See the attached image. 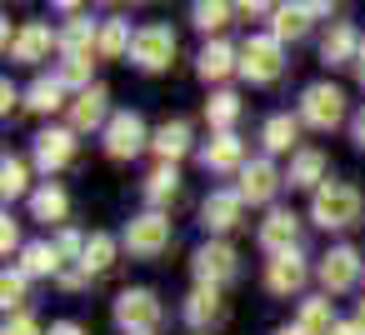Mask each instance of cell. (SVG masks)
<instances>
[{"mask_svg": "<svg viewBox=\"0 0 365 335\" xmlns=\"http://www.w3.org/2000/svg\"><path fill=\"white\" fill-rule=\"evenodd\" d=\"M310 220L325 225V230L355 225V220H360V190L345 185V180H325V185L315 190V200H310Z\"/></svg>", "mask_w": 365, "mask_h": 335, "instance_id": "cell-1", "label": "cell"}, {"mask_svg": "<svg viewBox=\"0 0 365 335\" xmlns=\"http://www.w3.org/2000/svg\"><path fill=\"white\" fill-rule=\"evenodd\" d=\"M280 71H285V46L275 36H250L240 46V76L245 81L270 86V81H280Z\"/></svg>", "mask_w": 365, "mask_h": 335, "instance_id": "cell-2", "label": "cell"}, {"mask_svg": "<svg viewBox=\"0 0 365 335\" xmlns=\"http://www.w3.org/2000/svg\"><path fill=\"white\" fill-rule=\"evenodd\" d=\"M160 315H165V310H160L155 290H145V285L120 290V300H115V325H120L125 335H155Z\"/></svg>", "mask_w": 365, "mask_h": 335, "instance_id": "cell-3", "label": "cell"}, {"mask_svg": "<svg viewBox=\"0 0 365 335\" xmlns=\"http://www.w3.org/2000/svg\"><path fill=\"white\" fill-rule=\"evenodd\" d=\"M300 120L315 125V130H335V125L345 120V96H340V86H330V81L310 86V91L300 96Z\"/></svg>", "mask_w": 365, "mask_h": 335, "instance_id": "cell-4", "label": "cell"}, {"mask_svg": "<svg viewBox=\"0 0 365 335\" xmlns=\"http://www.w3.org/2000/svg\"><path fill=\"white\" fill-rule=\"evenodd\" d=\"M165 245H170V220H165L160 210H145V215H135V220L125 225V250H130L135 260H155Z\"/></svg>", "mask_w": 365, "mask_h": 335, "instance_id": "cell-5", "label": "cell"}, {"mask_svg": "<svg viewBox=\"0 0 365 335\" xmlns=\"http://www.w3.org/2000/svg\"><path fill=\"white\" fill-rule=\"evenodd\" d=\"M130 61L140 66V71H165L170 61H175V31L170 26H140L135 31V46H130Z\"/></svg>", "mask_w": 365, "mask_h": 335, "instance_id": "cell-6", "label": "cell"}, {"mask_svg": "<svg viewBox=\"0 0 365 335\" xmlns=\"http://www.w3.org/2000/svg\"><path fill=\"white\" fill-rule=\"evenodd\" d=\"M145 145H150V135H145V120L135 110L110 115V125H106V155L110 160H135Z\"/></svg>", "mask_w": 365, "mask_h": 335, "instance_id": "cell-7", "label": "cell"}, {"mask_svg": "<svg viewBox=\"0 0 365 335\" xmlns=\"http://www.w3.org/2000/svg\"><path fill=\"white\" fill-rule=\"evenodd\" d=\"M6 51H11L21 66H41V61H51V51H61V36H56L46 21H26V26L6 41Z\"/></svg>", "mask_w": 365, "mask_h": 335, "instance_id": "cell-8", "label": "cell"}, {"mask_svg": "<svg viewBox=\"0 0 365 335\" xmlns=\"http://www.w3.org/2000/svg\"><path fill=\"white\" fill-rule=\"evenodd\" d=\"M195 275H200V285H230L235 275H240V260H235V250L225 245V240H205L200 250H195Z\"/></svg>", "mask_w": 365, "mask_h": 335, "instance_id": "cell-9", "label": "cell"}, {"mask_svg": "<svg viewBox=\"0 0 365 335\" xmlns=\"http://www.w3.org/2000/svg\"><path fill=\"white\" fill-rule=\"evenodd\" d=\"M355 280H360V250H355V245H335V250L320 260V285H325V295H345Z\"/></svg>", "mask_w": 365, "mask_h": 335, "instance_id": "cell-10", "label": "cell"}, {"mask_svg": "<svg viewBox=\"0 0 365 335\" xmlns=\"http://www.w3.org/2000/svg\"><path fill=\"white\" fill-rule=\"evenodd\" d=\"M305 280H310V265H305V255H300V250L270 255V265H265V285H270L275 295H295Z\"/></svg>", "mask_w": 365, "mask_h": 335, "instance_id": "cell-11", "label": "cell"}, {"mask_svg": "<svg viewBox=\"0 0 365 335\" xmlns=\"http://www.w3.org/2000/svg\"><path fill=\"white\" fill-rule=\"evenodd\" d=\"M106 86H91L71 100V130H106L110 125V105H106Z\"/></svg>", "mask_w": 365, "mask_h": 335, "instance_id": "cell-12", "label": "cell"}, {"mask_svg": "<svg viewBox=\"0 0 365 335\" xmlns=\"http://www.w3.org/2000/svg\"><path fill=\"white\" fill-rule=\"evenodd\" d=\"M71 160H76V130H41V135H36V165H41L46 175L66 170Z\"/></svg>", "mask_w": 365, "mask_h": 335, "instance_id": "cell-13", "label": "cell"}, {"mask_svg": "<svg viewBox=\"0 0 365 335\" xmlns=\"http://www.w3.org/2000/svg\"><path fill=\"white\" fill-rule=\"evenodd\" d=\"M360 31L350 26V21H335L330 31H325V41H320V61L325 66H350V61H360Z\"/></svg>", "mask_w": 365, "mask_h": 335, "instance_id": "cell-14", "label": "cell"}, {"mask_svg": "<svg viewBox=\"0 0 365 335\" xmlns=\"http://www.w3.org/2000/svg\"><path fill=\"white\" fill-rule=\"evenodd\" d=\"M240 215H245L240 190H210V195H205V205H200L205 230H235V225H240Z\"/></svg>", "mask_w": 365, "mask_h": 335, "instance_id": "cell-15", "label": "cell"}, {"mask_svg": "<svg viewBox=\"0 0 365 335\" xmlns=\"http://www.w3.org/2000/svg\"><path fill=\"white\" fill-rule=\"evenodd\" d=\"M295 240H300V215H295V210H270V215L260 220V245H265L270 255L295 250Z\"/></svg>", "mask_w": 365, "mask_h": 335, "instance_id": "cell-16", "label": "cell"}, {"mask_svg": "<svg viewBox=\"0 0 365 335\" xmlns=\"http://www.w3.org/2000/svg\"><path fill=\"white\" fill-rule=\"evenodd\" d=\"M270 16H275V26H270L275 41H300L315 16H330V6H275Z\"/></svg>", "mask_w": 365, "mask_h": 335, "instance_id": "cell-17", "label": "cell"}, {"mask_svg": "<svg viewBox=\"0 0 365 335\" xmlns=\"http://www.w3.org/2000/svg\"><path fill=\"white\" fill-rule=\"evenodd\" d=\"M275 190H280V170H275L270 160H250V165L240 170V200H250V205H265Z\"/></svg>", "mask_w": 365, "mask_h": 335, "instance_id": "cell-18", "label": "cell"}, {"mask_svg": "<svg viewBox=\"0 0 365 335\" xmlns=\"http://www.w3.org/2000/svg\"><path fill=\"white\" fill-rule=\"evenodd\" d=\"M200 160H205V170H245L250 160H245V140L230 130V135H215L205 150H200Z\"/></svg>", "mask_w": 365, "mask_h": 335, "instance_id": "cell-19", "label": "cell"}, {"mask_svg": "<svg viewBox=\"0 0 365 335\" xmlns=\"http://www.w3.org/2000/svg\"><path fill=\"white\" fill-rule=\"evenodd\" d=\"M220 315H225V300H220V290H215V285H195V290L185 295V320H190L195 330L215 325Z\"/></svg>", "mask_w": 365, "mask_h": 335, "instance_id": "cell-20", "label": "cell"}, {"mask_svg": "<svg viewBox=\"0 0 365 335\" xmlns=\"http://www.w3.org/2000/svg\"><path fill=\"white\" fill-rule=\"evenodd\" d=\"M150 150L160 155V165H175V160L190 150V125H185V120H165V125L150 135Z\"/></svg>", "mask_w": 365, "mask_h": 335, "instance_id": "cell-21", "label": "cell"}, {"mask_svg": "<svg viewBox=\"0 0 365 335\" xmlns=\"http://www.w3.org/2000/svg\"><path fill=\"white\" fill-rule=\"evenodd\" d=\"M235 66H240V51H230L225 41H210V46L200 51V66H195V71H200V81H225Z\"/></svg>", "mask_w": 365, "mask_h": 335, "instance_id": "cell-22", "label": "cell"}, {"mask_svg": "<svg viewBox=\"0 0 365 335\" xmlns=\"http://www.w3.org/2000/svg\"><path fill=\"white\" fill-rule=\"evenodd\" d=\"M285 180H290V185H305V190H320V185H325V155H320V150H295Z\"/></svg>", "mask_w": 365, "mask_h": 335, "instance_id": "cell-23", "label": "cell"}, {"mask_svg": "<svg viewBox=\"0 0 365 335\" xmlns=\"http://www.w3.org/2000/svg\"><path fill=\"white\" fill-rule=\"evenodd\" d=\"M31 215L46 220V225H61V220L71 215V195H66L61 185H41V190L31 195Z\"/></svg>", "mask_w": 365, "mask_h": 335, "instance_id": "cell-24", "label": "cell"}, {"mask_svg": "<svg viewBox=\"0 0 365 335\" xmlns=\"http://www.w3.org/2000/svg\"><path fill=\"white\" fill-rule=\"evenodd\" d=\"M130 46H135L130 21H106V26H101V46H96V56H101V61H120V56H130Z\"/></svg>", "mask_w": 365, "mask_h": 335, "instance_id": "cell-25", "label": "cell"}, {"mask_svg": "<svg viewBox=\"0 0 365 335\" xmlns=\"http://www.w3.org/2000/svg\"><path fill=\"white\" fill-rule=\"evenodd\" d=\"M26 105H31V110H41V115L61 110V105H66V81H61V76H41V81L26 91Z\"/></svg>", "mask_w": 365, "mask_h": 335, "instance_id": "cell-26", "label": "cell"}, {"mask_svg": "<svg viewBox=\"0 0 365 335\" xmlns=\"http://www.w3.org/2000/svg\"><path fill=\"white\" fill-rule=\"evenodd\" d=\"M205 120H210V130H215V135H230V125L240 120V96L215 91V96L205 100Z\"/></svg>", "mask_w": 365, "mask_h": 335, "instance_id": "cell-27", "label": "cell"}, {"mask_svg": "<svg viewBox=\"0 0 365 335\" xmlns=\"http://www.w3.org/2000/svg\"><path fill=\"white\" fill-rule=\"evenodd\" d=\"M21 275H26V280H31V275H61V255H56V245H51V240L26 245V250H21Z\"/></svg>", "mask_w": 365, "mask_h": 335, "instance_id": "cell-28", "label": "cell"}, {"mask_svg": "<svg viewBox=\"0 0 365 335\" xmlns=\"http://www.w3.org/2000/svg\"><path fill=\"white\" fill-rule=\"evenodd\" d=\"M260 140H265V150H290V145L300 140V120L280 110V115H270V120H265V130H260Z\"/></svg>", "mask_w": 365, "mask_h": 335, "instance_id": "cell-29", "label": "cell"}, {"mask_svg": "<svg viewBox=\"0 0 365 335\" xmlns=\"http://www.w3.org/2000/svg\"><path fill=\"white\" fill-rule=\"evenodd\" d=\"M180 195V170L175 165H155L150 175H145V200L150 205H165V200H175Z\"/></svg>", "mask_w": 365, "mask_h": 335, "instance_id": "cell-30", "label": "cell"}, {"mask_svg": "<svg viewBox=\"0 0 365 335\" xmlns=\"http://www.w3.org/2000/svg\"><path fill=\"white\" fill-rule=\"evenodd\" d=\"M335 325H340V320H335V310H330V295L300 305V330H305V335H330Z\"/></svg>", "mask_w": 365, "mask_h": 335, "instance_id": "cell-31", "label": "cell"}, {"mask_svg": "<svg viewBox=\"0 0 365 335\" xmlns=\"http://www.w3.org/2000/svg\"><path fill=\"white\" fill-rule=\"evenodd\" d=\"M115 265V240L106 235V230H96L91 240H86V275H101V270H110Z\"/></svg>", "mask_w": 365, "mask_h": 335, "instance_id": "cell-32", "label": "cell"}, {"mask_svg": "<svg viewBox=\"0 0 365 335\" xmlns=\"http://www.w3.org/2000/svg\"><path fill=\"white\" fill-rule=\"evenodd\" d=\"M26 160H16V155H6V160H0V195H6V200H16V195H26Z\"/></svg>", "mask_w": 365, "mask_h": 335, "instance_id": "cell-33", "label": "cell"}, {"mask_svg": "<svg viewBox=\"0 0 365 335\" xmlns=\"http://www.w3.org/2000/svg\"><path fill=\"white\" fill-rule=\"evenodd\" d=\"M190 16H195V26H200V31L210 36V31H225L235 11H230V6H220V0H200V6H195Z\"/></svg>", "mask_w": 365, "mask_h": 335, "instance_id": "cell-34", "label": "cell"}, {"mask_svg": "<svg viewBox=\"0 0 365 335\" xmlns=\"http://www.w3.org/2000/svg\"><path fill=\"white\" fill-rule=\"evenodd\" d=\"M91 66H96V61H91V56H66V61H61V71H56V76H61V81H66V86H81V91H91Z\"/></svg>", "mask_w": 365, "mask_h": 335, "instance_id": "cell-35", "label": "cell"}, {"mask_svg": "<svg viewBox=\"0 0 365 335\" xmlns=\"http://www.w3.org/2000/svg\"><path fill=\"white\" fill-rule=\"evenodd\" d=\"M0 305H6V310H21V305H26V275H21V270H16V275L6 270V280H0ZM21 315H26V310H21Z\"/></svg>", "mask_w": 365, "mask_h": 335, "instance_id": "cell-36", "label": "cell"}, {"mask_svg": "<svg viewBox=\"0 0 365 335\" xmlns=\"http://www.w3.org/2000/svg\"><path fill=\"white\" fill-rule=\"evenodd\" d=\"M0 335H41V325H36L31 315H11V320H6V330H0Z\"/></svg>", "mask_w": 365, "mask_h": 335, "instance_id": "cell-37", "label": "cell"}, {"mask_svg": "<svg viewBox=\"0 0 365 335\" xmlns=\"http://www.w3.org/2000/svg\"><path fill=\"white\" fill-rule=\"evenodd\" d=\"M16 245H21V225H16V220L6 215V225H0V250H6V255H11Z\"/></svg>", "mask_w": 365, "mask_h": 335, "instance_id": "cell-38", "label": "cell"}, {"mask_svg": "<svg viewBox=\"0 0 365 335\" xmlns=\"http://www.w3.org/2000/svg\"><path fill=\"white\" fill-rule=\"evenodd\" d=\"M16 100H21V91H16V86H11V81H6V86H0V105H6V115H11V110H16Z\"/></svg>", "mask_w": 365, "mask_h": 335, "instance_id": "cell-39", "label": "cell"}, {"mask_svg": "<svg viewBox=\"0 0 365 335\" xmlns=\"http://www.w3.org/2000/svg\"><path fill=\"white\" fill-rule=\"evenodd\" d=\"M51 335H86L81 325H71V320H61V325H51Z\"/></svg>", "mask_w": 365, "mask_h": 335, "instance_id": "cell-40", "label": "cell"}, {"mask_svg": "<svg viewBox=\"0 0 365 335\" xmlns=\"http://www.w3.org/2000/svg\"><path fill=\"white\" fill-rule=\"evenodd\" d=\"M355 145H360V150H365V110H360V115H355Z\"/></svg>", "mask_w": 365, "mask_h": 335, "instance_id": "cell-41", "label": "cell"}, {"mask_svg": "<svg viewBox=\"0 0 365 335\" xmlns=\"http://www.w3.org/2000/svg\"><path fill=\"white\" fill-rule=\"evenodd\" d=\"M330 335H365V330H360V325H345V320H340V325H335Z\"/></svg>", "mask_w": 365, "mask_h": 335, "instance_id": "cell-42", "label": "cell"}, {"mask_svg": "<svg viewBox=\"0 0 365 335\" xmlns=\"http://www.w3.org/2000/svg\"><path fill=\"white\" fill-rule=\"evenodd\" d=\"M355 76H360V86H365V41H360V61H355Z\"/></svg>", "mask_w": 365, "mask_h": 335, "instance_id": "cell-43", "label": "cell"}, {"mask_svg": "<svg viewBox=\"0 0 365 335\" xmlns=\"http://www.w3.org/2000/svg\"><path fill=\"white\" fill-rule=\"evenodd\" d=\"M275 335H305V330H300V325H285V330H275Z\"/></svg>", "mask_w": 365, "mask_h": 335, "instance_id": "cell-44", "label": "cell"}, {"mask_svg": "<svg viewBox=\"0 0 365 335\" xmlns=\"http://www.w3.org/2000/svg\"><path fill=\"white\" fill-rule=\"evenodd\" d=\"M355 325H360V330H365V300H360V320H355Z\"/></svg>", "mask_w": 365, "mask_h": 335, "instance_id": "cell-45", "label": "cell"}]
</instances>
